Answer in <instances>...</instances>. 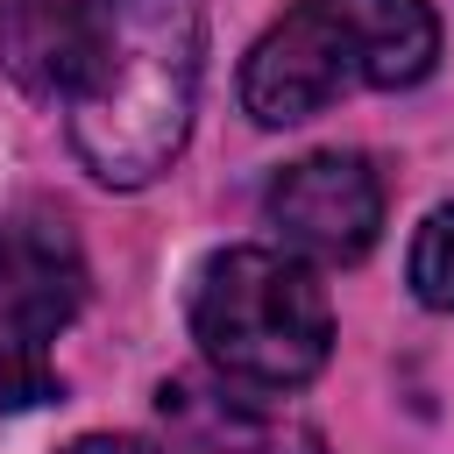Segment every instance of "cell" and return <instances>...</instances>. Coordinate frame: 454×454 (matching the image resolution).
I'll use <instances>...</instances> for the list:
<instances>
[{"label": "cell", "mask_w": 454, "mask_h": 454, "mask_svg": "<svg viewBox=\"0 0 454 454\" xmlns=\"http://www.w3.org/2000/svg\"><path fill=\"white\" fill-rule=\"evenodd\" d=\"M199 0H99V57L71 99V149L99 184L135 192L170 170L199 114Z\"/></svg>", "instance_id": "6da1fadb"}, {"label": "cell", "mask_w": 454, "mask_h": 454, "mask_svg": "<svg viewBox=\"0 0 454 454\" xmlns=\"http://www.w3.org/2000/svg\"><path fill=\"white\" fill-rule=\"evenodd\" d=\"M440 57V21L426 0H298L241 64V106L262 128L326 114L340 92L419 85Z\"/></svg>", "instance_id": "7a4b0ae2"}, {"label": "cell", "mask_w": 454, "mask_h": 454, "mask_svg": "<svg viewBox=\"0 0 454 454\" xmlns=\"http://www.w3.org/2000/svg\"><path fill=\"white\" fill-rule=\"evenodd\" d=\"M192 333L220 383L284 397L326 369L333 348V312L319 277L298 255L277 248H227L199 270L192 284Z\"/></svg>", "instance_id": "3957f363"}, {"label": "cell", "mask_w": 454, "mask_h": 454, "mask_svg": "<svg viewBox=\"0 0 454 454\" xmlns=\"http://www.w3.org/2000/svg\"><path fill=\"white\" fill-rule=\"evenodd\" d=\"M85 305V248L57 206L0 213V411L57 397L50 340Z\"/></svg>", "instance_id": "277c9868"}, {"label": "cell", "mask_w": 454, "mask_h": 454, "mask_svg": "<svg viewBox=\"0 0 454 454\" xmlns=\"http://www.w3.org/2000/svg\"><path fill=\"white\" fill-rule=\"evenodd\" d=\"M262 213H270V227L298 255H312V262H362L376 227H383V177L355 149H319V156H298L291 170L270 177Z\"/></svg>", "instance_id": "5b68a950"}, {"label": "cell", "mask_w": 454, "mask_h": 454, "mask_svg": "<svg viewBox=\"0 0 454 454\" xmlns=\"http://www.w3.org/2000/svg\"><path fill=\"white\" fill-rule=\"evenodd\" d=\"M99 57V0H0V71L28 99H78Z\"/></svg>", "instance_id": "8992f818"}, {"label": "cell", "mask_w": 454, "mask_h": 454, "mask_svg": "<svg viewBox=\"0 0 454 454\" xmlns=\"http://www.w3.org/2000/svg\"><path fill=\"white\" fill-rule=\"evenodd\" d=\"M163 404V426L177 433L184 454H319V433L270 411L255 390H234V383H163L156 390Z\"/></svg>", "instance_id": "52a82bcc"}, {"label": "cell", "mask_w": 454, "mask_h": 454, "mask_svg": "<svg viewBox=\"0 0 454 454\" xmlns=\"http://www.w3.org/2000/svg\"><path fill=\"white\" fill-rule=\"evenodd\" d=\"M411 291L433 312H454V199L426 213L419 241H411Z\"/></svg>", "instance_id": "ba28073f"}, {"label": "cell", "mask_w": 454, "mask_h": 454, "mask_svg": "<svg viewBox=\"0 0 454 454\" xmlns=\"http://www.w3.org/2000/svg\"><path fill=\"white\" fill-rule=\"evenodd\" d=\"M71 454H170V447H149V440H114V433H92V440H78Z\"/></svg>", "instance_id": "9c48e42d"}]
</instances>
